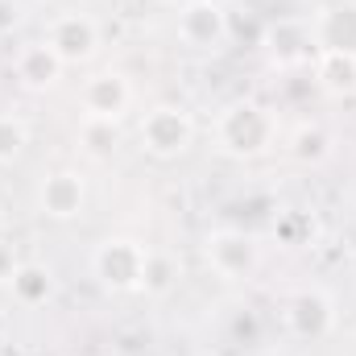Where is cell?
<instances>
[{
	"label": "cell",
	"instance_id": "cell-2",
	"mask_svg": "<svg viewBox=\"0 0 356 356\" xmlns=\"http://www.w3.org/2000/svg\"><path fill=\"white\" fill-rule=\"evenodd\" d=\"M149 245L137 236H104L91 249V277L108 294H141L145 266H149Z\"/></svg>",
	"mask_w": 356,
	"mask_h": 356
},
{
	"label": "cell",
	"instance_id": "cell-10",
	"mask_svg": "<svg viewBox=\"0 0 356 356\" xmlns=\"http://www.w3.org/2000/svg\"><path fill=\"white\" fill-rule=\"evenodd\" d=\"M63 71H67V63L50 50L46 38H42V42H25V46L17 50V58H13V75H17V83L29 91V95L54 91L58 79H63Z\"/></svg>",
	"mask_w": 356,
	"mask_h": 356
},
{
	"label": "cell",
	"instance_id": "cell-14",
	"mask_svg": "<svg viewBox=\"0 0 356 356\" xmlns=\"http://www.w3.org/2000/svg\"><path fill=\"white\" fill-rule=\"evenodd\" d=\"M8 290L29 311L33 307H46L54 298V273L46 266H38V261H21V266H13V273H8Z\"/></svg>",
	"mask_w": 356,
	"mask_h": 356
},
{
	"label": "cell",
	"instance_id": "cell-20",
	"mask_svg": "<svg viewBox=\"0 0 356 356\" xmlns=\"http://www.w3.org/2000/svg\"><path fill=\"white\" fill-rule=\"evenodd\" d=\"M4 241H8V216H4V207H0V249H4Z\"/></svg>",
	"mask_w": 356,
	"mask_h": 356
},
{
	"label": "cell",
	"instance_id": "cell-21",
	"mask_svg": "<svg viewBox=\"0 0 356 356\" xmlns=\"http://www.w3.org/2000/svg\"><path fill=\"white\" fill-rule=\"evenodd\" d=\"M141 4H170V0H141Z\"/></svg>",
	"mask_w": 356,
	"mask_h": 356
},
{
	"label": "cell",
	"instance_id": "cell-7",
	"mask_svg": "<svg viewBox=\"0 0 356 356\" xmlns=\"http://www.w3.org/2000/svg\"><path fill=\"white\" fill-rule=\"evenodd\" d=\"M46 42L67 67H88L99 54V25L91 13H58L46 29Z\"/></svg>",
	"mask_w": 356,
	"mask_h": 356
},
{
	"label": "cell",
	"instance_id": "cell-15",
	"mask_svg": "<svg viewBox=\"0 0 356 356\" xmlns=\"http://www.w3.org/2000/svg\"><path fill=\"white\" fill-rule=\"evenodd\" d=\"M286 154H290L294 162H302V166H319V162H327V154H332V133H327L323 124L307 120V124H298V129L286 137Z\"/></svg>",
	"mask_w": 356,
	"mask_h": 356
},
{
	"label": "cell",
	"instance_id": "cell-18",
	"mask_svg": "<svg viewBox=\"0 0 356 356\" xmlns=\"http://www.w3.org/2000/svg\"><path fill=\"white\" fill-rule=\"evenodd\" d=\"M175 286H178V261L175 257H166V253H149L141 294H149V298H166Z\"/></svg>",
	"mask_w": 356,
	"mask_h": 356
},
{
	"label": "cell",
	"instance_id": "cell-17",
	"mask_svg": "<svg viewBox=\"0 0 356 356\" xmlns=\"http://www.w3.org/2000/svg\"><path fill=\"white\" fill-rule=\"evenodd\" d=\"M29 145V124L17 112H0V166H13Z\"/></svg>",
	"mask_w": 356,
	"mask_h": 356
},
{
	"label": "cell",
	"instance_id": "cell-3",
	"mask_svg": "<svg viewBox=\"0 0 356 356\" xmlns=\"http://www.w3.org/2000/svg\"><path fill=\"white\" fill-rule=\"evenodd\" d=\"M137 141L149 158L175 162L195 145V116L182 104H154L137 124Z\"/></svg>",
	"mask_w": 356,
	"mask_h": 356
},
{
	"label": "cell",
	"instance_id": "cell-16",
	"mask_svg": "<svg viewBox=\"0 0 356 356\" xmlns=\"http://www.w3.org/2000/svg\"><path fill=\"white\" fill-rule=\"evenodd\" d=\"M79 145L88 149L95 162H108V158L120 149V120H91V116H83V124H79Z\"/></svg>",
	"mask_w": 356,
	"mask_h": 356
},
{
	"label": "cell",
	"instance_id": "cell-4",
	"mask_svg": "<svg viewBox=\"0 0 356 356\" xmlns=\"http://www.w3.org/2000/svg\"><path fill=\"white\" fill-rule=\"evenodd\" d=\"M203 261L224 282H245L261 269V245L245 228H211L203 236Z\"/></svg>",
	"mask_w": 356,
	"mask_h": 356
},
{
	"label": "cell",
	"instance_id": "cell-13",
	"mask_svg": "<svg viewBox=\"0 0 356 356\" xmlns=\"http://www.w3.org/2000/svg\"><path fill=\"white\" fill-rule=\"evenodd\" d=\"M315 88L332 99L356 95V58L340 50H315Z\"/></svg>",
	"mask_w": 356,
	"mask_h": 356
},
{
	"label": "cell",
	"instance_id": "cell-19",
	"mask_svg": "<svg viewBox=\"0 0 356 356\" xmlns=\"http://www.w3.org/2000/svg\"><path fill=\"white\" fill-rule=\"evenodd\" d=\"M21 21H25V8H21V0H0V38H4V33H13Z\"/></svg>",
	"mask_w": 356,
	"mask_h": 356
},
{
	"label": "cell",
	"instance_id": "cell-9",
	"mask_svg": "<svg viewBox=\"0 0 356 356\" xmlns=\"http://www.w3.org/2000/svg\"><path fill=\"white\" fill-rule=\"evenodd\" d=\"M88 207V178L79 170H50V175L38 182V211L46 220H79Z\"/></svg>",
	"mask_w": 356,
	"mask_h": 356
},
{
	"label": "cell",
	"instance_id": "cell-6",
	"mask_svg": "<svg viewBox=\"0 0 356 356\" xmlns=\"http://www.w3.org/2000/svg\"><path fill=\"white\" fill-rule=\"evenodd\" d=\"M178 42L195 54H216L232 42V13L220 0H186L178 8Z\"/></svg>",
	"mask_w": 356,
	"mask_h": 356
},
{
	"label": "cell",
	"instance_id": "cell-22",
	"mask_svg": "<svg viewBox=\"0 0 356 356\" xmlns=\"http://www.w3.org/2000/svg\"><path fill=\"white\" fill-rule=\"evenodd\" d=\"M344 4H356V0H344Z\"/></svg>",
	"mask_w": 356,
	"mask_h": 356
},
{
	"label": "cell",
	"instance_id": "cell-12",
	"mask_svg": "<svg viewBox=\"0 0 356 356\" xmlns=\"http://www.w3.org/2000/svg\"><path fill=\"white\" fill-rule=\"evenodd\" d=\"M266 42H269V58H273V67H282V71H294V67L311 63V50H315L311 25L302 29V25H294V21H277V25L269 29Z\"/></svg>",
	"mask_w": 356,
	"mask_h": 356
},
{
	"label": "cell",
	"instance_id": "cell-11",
	"mask_svg": "<svg viewBox=\"0 0 356 356\" xmlns=\"http://www.w3.org/2000/svg\"><path fill=\"white\" fill-rule=\"evenodd\" d=\"M311 38H315V50H340L356 58V4H344V0L319 4L311 17Z\"/></svg>",
	"mask_w": 356,
	"mask_h": 356
},
{
	"label": "cell",
	"instance_id": "cell-8",
	"mask_svg": "<svg viewBox=\"0 0 356 356\" xmlns=\"http://www.w3.org/2000/svg\"><path fill=\"white\" fill-rule=\"evenodd\" d=\"M79 108L91 120H124V112L133 108V83L124 71H95L79 88Z\"/></svg>",
	"mask_w": 356,
	"mask_h": 356
},
{
	"label": "cell",
	"instance_id": "cell-1",
	"mask_svg": "<svg viewBox=\"0 0 356 356\" xmlns=\"http://www.w3.org/2000/svg\"><path fill=\"white\" fill-rule=\"evenodd\" d=\"M282 137V124H277V112L261 104V99H232L220 108L216 116V149L232 162H257L266 158L269 149L277 145Z\"/></svg>",
	"mask_w": 356,
	"mask_h": 356
},
{
	"label": "cell",
	"instance_id": "cell-5",
	"mask_svg": "<svg viewBox=\"0 0 356 356\" xmlns=\"http://www.w3.org/2000/svg\"><path fill=\"white\" fill-rule=\"evenodd\" d=\"M282 327L298 344H319L336 332V298L323 286H302L282 307Z\"/></svg>",
	"mask_w": 356,
	"mask_h": 356
}]
</instances>
